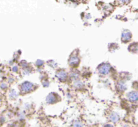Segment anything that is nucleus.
<instances>
[{
	"label": "nucleus",
	"instance_id": "f257e3e1",
	"mask_svg": "<svg viewBox=\"0 0 138 127\" xmlns=\"http://www.w3.org/2000/svg\"><path fill=\"white\" fill-rule=\"evenodd\" d=\"M19 92L21 94H28L31 93L32 92H33L35 89H37V85H35L34 83L28 81H25L19 85Z\"/></svg>",
	"mask_w": 138,
	"mask_h": 127
},
{
	"label": "nucleus",
	"instance_id": "f03ea898",
	"mask_svg": "<svg viewBox=\"0 0 138 127\" xmlns=\"http://www.w3.org/2000/svg\"><path fill=\"white\" fill-rule=\"evenodd\" d=\"M112 66L108 62H103V63L99 64V66L97 67V71L100 75L106 76L108 75L112 72Z\"/></svg>",
	"mask_w": 138,
	"mask_h": 127
},
{
	"label": "nucleus",
	"instance_id": "7ed1b4c3",
	"mask_svg": "<svg viewBox=\"0 0 138 127\" xmlns=\"http://www.w3.org/2000/svg\"><path fill=\"white\" fill-rule=\"evenodd\" d=\"M69 66L72 68H77L80 64V58L78 54L74 51V53L69 56V60H68Z\"/></svg>",
	"mask_w": 138,
	"mask_h": 127
},
{
	"label": "nucleus",
	"instance_id": "20e7f679",
	"mask_svg": "<svg viewBox=\"0 0 138 127\" xmlns=\"http://www.w3.org/2000/svg\"><path fill=\"white\" fill-rule=\"evenodd\" d=\"M61 100V97L58 94L55 93V92H50L45 99V102L48 104H54L56 103L59 102Z\"/></svg>",
	"mask_w": 138,
	"mask_h": 127
},
{
	"label": "nucleus",
	"instance_id": "39448f33",
	"mask_svg": "<svg viewBox=\"0 0 138 127\" xmlns=\"http://www.w3.org/2000/svg\"><path fill=\"white\" fill-rule=\"evenodd\" d=\"M120 40L123 43H129L133 40V33L129 29H124L121 33Z\"/></svg>",
	"mask_w": 138,
	"mask_h": 127
},
{
	"label": "nucleus",
	"instance_id": "423d86ee",
	"mask_svg": "<svg viewBox=\"0 0 138 127\" xmlns=\"http://www.w3.org/2000/svg\"><path fill=\"white\" fill-rule=\"evenodd\" d=\"M56 78L61 83L66 82L69 78V74L63 69H59L56 71Z\"/></svg>",
	"mask_w": 138,
	"mask_h": 127
},
{
	"label": "nucleus",
	"instance_id": "0eeeda50",
	"mask_svg": "<svg viewBox=\"0 0 138 127\" xmlns=\"http://www.w3.org/2000/svg\"><path fill=\"white\" fill-rule=\"evenodd\" d=\"M115 89L118 92H124L127 90V83L123 79H119L115 83Z\"/></svg>",
	"mask_w": 138,
	"mask_h": 127
},
{
	"label": "nucleus",
	"instance_id": "6e6552de",
	"mask_svg": "<svg viewBox=\"0 0 138 127\" xmlns=\"http://www.w3.org/2000/svg\"><path fill=\"white\" fill-rule=\"evenodd\" d=\"M127 99L131 102H137L138 101V92L137 91H132L126 95Z\"/></svg>",
	"mask_w": 138,
	"mask_h": 127
},
{
	"label": "nucleus",
	"instance_id": "1a4fd4ad",
	"mask_svg": "<svg viewBox=\"0 0 138 127\" xmlns=\"http://www.w3.org/2000/svg\"><path fill=\"white\" fill-rule=\"evenodd\" d=\"M73 87L76 90H83L85 88V84L80 78L73 81Z\"/></svg>",
	"mask_w": 138,
	"mask_h": 127
},
{
	"label": "nucleus",
	"instance_id": "9d476101",
	"mask_svg": "<svg viewBox=\"0 0 138 127\" xmlns=\"http://www.w3.org/2000/svg\"><path fill=\"white\" fill-rule=\"evenodd\" d=\"M69 78H70L72 81L78 79V78H80V72L78 70H76L75 68H73V70L69 74Z\"/></svg>",
	"mask_w": 138,
	"mask_h": 127
},
{
	"label": "nucleus",
	"instance_id": "9b49d317",
	"mask_svg": "<svg viewBox=\"0 0 138 127\" xmlns=\"http://www.w3.org/2000/svg\"><path fill=\"white\" fill-rule=\"evenodd\" d=\"M128 50L132 54H138V42H133L129 45Z\"/></svg>",
	"mask_w": 138,
	"mask_h": 127
},
{
	"label": "nucleus",
	"instance_id": "f8f14e48",
	"mask_svg": "<svg viewBox=\"0 0 138 127\" xmlns=\"http://www.w3.org/2000/svg\"><path fill=\"white\" fill-rule=\"evenodd\" d=\"M108 119L110 122L113 123H117L120 121V115L115 112H111V113L108 115Z\"/></svg>",
	"mask_w": 138,
	"mask_h": 127
},
{
	"label": "nucleus",
	"instance_id": "ddd939ff",
	"mask_svg": "<svg viewBox=\"0 0 138 127\" xmlns=\"http://www.w3.org/2000/svg\"><path fill=\"white\" fill-rule=\"evenodd\" d=\"M8 96L11 100H15L18 98L19 94H18V92L15 89H11L8 92Z\"/></svg>",
	"mask_w": 138,
	"mask_h": 127
},
{
	"label": "nucleus",
	"instance_id": "4468645a",
	"mask_svg": "<svg viewBox=\"0 0 138 127\" xmlns=\"http://www.w3.org/2000/svg\"><path fill=\"white\" fill-rule=\"evenodd\" d=\"M120 75V77H121L120 79L124 80V81H126V82L131 78V74H130L129 73H128V72H122Z\"/></svg>",
	"mask_w": 138,
	"mask_h": 127
},
{
	"label": "nucleus",
	"instance_id": "2eb2a0df",
	"mask_svg": "<svg viewBox=\"0 0 138 127\" xmlns=\"http://www.w3.org/2000/svg\"><path fill=\"white\" fill-rule=\"evenodd\" d=\"M118 49H119V45L116 43H110L108 45V49L111 52H115Z\"/></svg>",
	"mask_w": 138,
	"mask_h": 127
},
{
	"label": "nucleus",
	"instance_id": "dca6fc26",
	"mask_svg": "<svg viewBox=\"0 0 138 127\" xmlns=\"http://www.w3.org/2000/svg\"><path fill=\"white\" fill-rule=\"evenodd\" d=\"M32 72H33V69L29 66H26V67L23 68V74H25V75H28V74H32Z\"/></svg>",
	"mask_w": 138,
	"mask_h": 127
},
{
	"label": "nucleus",
	"instance_id": "f3484780",
	"mask_svg": "<svg viewBox=\"0 0 138 127\" xmlns=\"http://www.w3.org/2000/svg\"><path fill=\"white\" fill-rule=\"evenodd\" d=\"M72 127H83V124L80 120H75L72 123Z\"/></svg>",
	"mask_w": 138,
	"mask_h": 127
},
{
	"label": "nucleus",
	"instance_id": "a211bd4d",
	"mask_svg": "<svg viewBox=\"0 0 138 127\" xmlns=\"http://www.w3.org/2000/svg\"><path fill=\"white\" fill-rule=\"evenodd\" d=\"M48 65H49L50 67L52 68H57V62H55V61H53V60H49V61H48Z\"/></svg>",
	"mask_w": 138,
	"mask_h": 127
},
{
	"label": "nucleus",
	"instance_id": "6ab92c4d",
	"mask_svg": "<svg viewBox=\"0 0 138 127\" xmlns=\"http://www.w3.org/2000/svg\"><path fill=\"white\" fill-rule=\"evenodd\" d=\"M49 84H50V83H49L48 78H44V79H42V85H43L44 88H49Z\"/></svg>",
	"mask_w": 138,
	"mask_h": 127
},
{
	"label": "nucleus",
	"instance_id": "aec40b11",
	"mask_svg": "<svg viewBox=\"0 0 138 127\" xmlns=\"http://www.w3.org/2000/svg\"><path fill=\"white\" fill-rule=\"evenodd\" d=\"M36 66H37V67H39V68H41V66H44V64H45V62L43 61V60H41V59H38L37 60V62H36Z\"/></svg>",
	"mask_w": 138,
	"mask_h": 127
},
{
	"label": "nucleus",
	"instance_id": "412c9836",
	"mask_svg": "<svg viewBox=\"0 0 138 127\" xmlns=\"http://www.w3.org/2000/svg\"><path fill=\"white\" fill-rule=\"evenodd\" d=\"M7 88H8V84L5 82H2L0 83V89L2 90H7Z\"/></svg>",
	"mask_w": 138,
	"mask_h": 127
},
{
	"label": "nucleus",
	"instance_id": "4be33fe9",
	"mask_svg": "<svg viewBox=\"0 0 138 127\" xmlns=\"http://www.w3.org/2000/svg\"><path fill=\"white\" fill-rule=\"evenodd\" d=\"M17 117L19 121H23L25 119V114L23 112H18Z\"/></svg>",
	"mask_w": 138,
	"mask_h": 127
},
{
	"label": "nucleus",
	"instance_id": "5701e85b",
	"mask_svg": "<svg viewBox=\"0 0 138 127\" xmlns=\"http://www.w3.org/2000/svg\"><path fill=\"white\" fill-rule=\"evenodd\" d=\"M7 127H22V126L20 123H19V122H13V123L9 124Z\"/></svg>",
	"mask_w": 138,
	"mask_h": 127
},
{
	"label": "nucleus",
	"instance_id": "b1692460",
	"mask_svg": "<svg viewBox=\"0 0 138 127\" xmlns=\"http://www.w3.org/2000/svg\"><path fill=\"white\" fill-rule=\"evenodd\" d=\"M119 3H120V4H129V3L131 2V0H116Z\"/></svg>",
	"mask_w": 138,
	"mask_h": 127
},
{
	"label": "nucleus",
	"instance_id": "393cba45",
	"mask_svg": "<svg viewBox=\"0 0 138 127\" xmlns=\"http://www.w3.org/2000/svg\"><path fill=\"white\" fill-rule=\"evenodd\" d=\"M19 66H20L22 68H24V67H26V66H28V62L26 61L23 60V61H21L20 62H19Z\"/></svg>",
	"mask_w": 138,
	"mask_h": 127
},
{
	"label": "nucleus",
	"instance_id": "a878e982",
	"mask_svg": "<svg viewBox=\"0 0 138 127\" xmlns=\"http://www.w3.org/2000/svg\"><path fill=\"white\" fill-rule=\"evenodd\" d=\"M14 81H15V78H14L12 75L8 76V78H7V82H8L9 83H13Z\"/></svg>",
	"mask_w": 138,
	"mask_h": 127
},
{
	"label": "nucleus",
	"instance_id": "bb28decb",
	"mask_svg": "<svg viewBox=\"0 0 138 127\" xmlns=\"http://www.w3.org/2000/svg\"><path fill=\"white\" fill-rule=\"evenodd\" d=\"M11 70H12V72H14V73H18L19 72V67L17 66H13L12 68H11Z\"/></svg>",
	"mask_w": 138,
	"mask_h": 127
},
{
	"label": "nucleus",
	"instance_id": "cd10ccee",
	"mask_svg": "<svg viewBox=\"0 0 138 127\" xmlns=\"http://www.w3.org/2000/svg\"><path fill=\"white\" fill-rule=\"evenodd\" d=\"M32 104H26L25 105H24V109L25 110H28L30 109V108H32Z\"/></svg>",
	"mask_w": 138,
	"mask_h": 127
},
{
	"label": "nucleus",
	"instance_id": "c85d7f7f",
	"mask_svg": "<svg viewBox=\"0 0 138 127\" xmlns=\"http://www.w3.org/2000/svg\"><path fill=\"white\" fill-rule=\"evenodd\" d=\"M133 87L134 88H136V89H138V83L135 81L133 83Z\"/></svg>",
	"mask_w": 138,
	"mask_h": 127
},
{
	"label": "nucleus",
	"instance_id": "c756f323",
	"mask_svg": "<svg viewBox=\"0 0 138 127\" xmlns=\"http://www.w3.org/2000/svg\"><path fill=\"white\" fill-rule=\"evenodd\" d=\"M5 122V117H3V116H0V123H3Z\"/></svg>",
	"mask_w": 138,
	"mask_h": 127
},
{
	"label": "nucleus",
	"instance_id": "7c9ffc66",
	"mask_svg": "<svg viewBox=\"0 0 138 127\" xmlns=\"http://www.w3.org/2000/svg\"><path fill=\"white\" fill-rule=\"evenodd\" d=\"M91 15L90 13H87V14H86V20H89V19H91Z\"/></svg>",
	"mask_w": 138,
	"mask_h": 127
},
{
	"label": "nucleus",
	"instance_id": "2f4dec72",
	"mask_svg": "<svg viewBox=\"0 0 138 127\" xmlns=\"http://www.w3.org/2000/svg\"><path fill=\"white\" fill-rule=\"evenodd\" d=\"M104 127H114V126L111 124H107V125H105Z\"/></svg>",
	"mask_w": 138,
	"mask_h": 127
},
{
	"label": "nucleus",
	"instance_id": "473e14b6",
	"mask_svg": "<svg viewBox=\"0 0 138 127\" xmlns=\"http://www.w3.org/2000/svg\"><path fill=\"white\" fill-rule=\"evenodd\" d=\"M1 102H2V98H1V96H0V104H1Z\"/></svg>",
	"mask_w": 138,
	"mask_h": 127
},
{
	"label": "nucleus",
	"instance_id": "72a5a7b5",
	"mask_svg": "<svg viewBox=\"0 0 138 127\" xmlns=\"http://www.w3.org/2000/svg\"><path fill=\"white\" fill-rule=\"evenodd\" d=\"M81 1H87V0H81Z\"/></svg>",
	"mask_w": 138,
	"mask_h": 127
},
{
	"label": "nucleus",
	"instance_id": "f704fd0d",
	"mask_svg": "<svg viewBox=\"0 0 138 127\" xmlns=\"http://www.w3.org/2000/svg\"><path fill=\"white\" fill-rule=\"evenodd\" d=\"M0 72H1V70H0Z\"/></svg>",
	"mask_w": 138,
	"mask_h": 127
}]
</instances>
